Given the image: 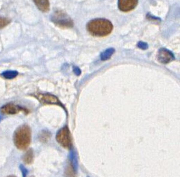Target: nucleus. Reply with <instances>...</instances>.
Returning <instances> with one entry per match:
<instances>
[{
	"instance_id": "obj_1",
	"label": "nucleus",
	"mask_w": 180,
	"mask_h": 177,
	"mask_svg": "<svg viewBox=\"0 0 180 177\" xmlns=\"http://www.w3.org/2000/svg\"><path fill=\"white\" fill-rule=\"evenodd\" d=\"M87 28L92 36L96 37H105L112 31L113 25L108 20L98 18L89 22Z\"/></svg>"
},
{
	"instance_id": "obj_2",
	"label": "nucleus",
	"mask_w": 180,
	"mask_h": 177,
	"mask_svg": "<svg viewBox=\"0 0 180 177\" xmlns=\"http://www.w3.org/2000/svg\"><path fill=\"white\" fill-rule=\"evenodd\" d=\"M31 142V130L27 125H22L15 132L14 142L19 149L24 150Z\"/></svg>"
},
{
	"instance_id": "obj_3",
	"label": "nucleus",
	"mask_w": 180,
	"mask_h": 177,
	"mask_svg": "<svg viewBox=\"0 0 180 177\" xmlns=\"http://www.w3.org/2000/svg\"><path fill=\"white\" fill-rule=\"evenodd\" d=\"M51 20L60 28H71L74 27L71 18L62 10H55L51 17Z\"/></svg>"
},
{
	"instance_id": "obj_4",
	"label": "nucleus",
	"mask_w": 180,
	"mask_h": 177,
	"mask_svg": "<svg viewBox=\"0 0 180 177\" xmlns=\"http://www.w3.org/2000/svg\"><path fill=\"white\" fill-rule=\"evenodd\" d=\"M57 141L66 149H71L72 139L69 129L67 127H64L57 132L56 136Z\"/></svg>"
},
{
	"instance_id": "obj_5",
	"label": "nucleus",
	"mask_w": 180,
	"mask_h": 177,
	"mask_svg": "<svg viewBox=\"0 0 180 177\" xmlns=\"http://www.w3.org/2000/svg\"><path fill=\"white\" fill-rule=\"evenodd\" d=\"M34 97L43 104H55V105H59L64 107L58 98L51 94L37 93L34 95Z\"/></svg>"
},
{
	"instance_id": "obj_6",
	"label": "nucleus",
	"mask_w": 180,
	"mask_h": 177,
	"mask_svg": "<svg viewBox=\"0 0 180 177\" xmlns=\"http://www.w3.org/2000/svg\"><path fill=\"white\" fill-rule=\"evenodd\" d=\"M157 60L160 63L167 64L175 60V56L170 51L166 49H160L158 52Z\"/></svg>"
},
{
	"instance_id": "obj_7",
	"label": "nucleus",
	"mask_w": 180,
	"mask_h": 177,
	"mask_svg": "<svg viewBox=\"0 0 180 177\" xmlns=\"http://www.w3.org/2000/svg\"><path fill=\"white\" fill-rule=\"evenodd\" d=\"M138 0H118V7L123 12H129L134 10L138 4Z\"/></svg>"
},
{
	"instance_id": "obj_8",
	"label": "nucleus",
	"mask_w": 180,
	"mask_h": 177,
	"mask_svg": "<svg viewBox=\"0 0 180 177\" xmlns=\"http://www.w3.org/2000/svg\"><path fill=\"white\" fill-rule=\"evenodd\" d=\"M0 110L4 114H16L20 111H24L25 109L14 104H7L2 106Z\"/></svg>"
},
{
	"instance_id": "obj_9",
	"label": "nucleus",
	"mask_w": 180,
	"mask_h": 177,
	"mask_svg": "<svg viewBox=\"0 0 180 177\" xmlns=\"http://www.w3.org/2000/svg\"><path fill=\"white\" fill-rule=\"evenodd\" d=\"M33 1L40 11L47 13L50 10V2H49V0H33Z\"/></svg>"
},
{
	"instance_id": "obj_10",
	"label": "nucleus",
	"mask_w": 180,
	"mask_h": 177,
	"mask_svg": "<svg viewBox=\"0 0 180 177\" xmlns=\"http://www.w3.org/2000/svg\"><path fill=\"white\" fill-rule=\"evenodd\" d=\"M66 177H76V170L75 169L74 163L69 162L66 166L65 171Z\"/></svg>"
},
{
	"instance_id": "obj_11",
	"label": "nucleus",
	"mask_w": 180,
	"mask_h": 177,
	"mask_svg": "<svg viewBox=\"0 0 180 177\" xmlns=\"http://www.w3.org/2000/svg\"><path fill=\"white\" fill-rule=\"evenodd\" d=\"M114 53H115L114 48L108 49V50L104 51V52L100 54V59H101L102 61H106V60L110 59Z\"/></svg>"
},
{
	"instance_id": "obj_12",
	"label": "nucleus",
	"mask_w": 180,
	"mask_h": 177,
	"mask_svg": "<svg viewBox=\"0 0 180 177\" xmlns=\"http://www.w3.org/2000/svg\"><path fill=\"white\" fill-rule=\"evenodd\" d=\"M34 159V153L33 151H32V149H29L26 152L24 158H23V160H24V162L26 164H31L33 161Z\"/></svg>"
},
{
	"instance_id": "obj_13",
	"label": "nucleus",
	"mask_w": 180,
	"mask_h": 177,
	"mask_svg": "<svg viewBox=\"0 0 180 177\" xmlns=\"http://www.w3.org/2000/svg\"><path fill=\"white\" fill-rule=\"evenodd\" d=\"M51 134L50 132L47 131H43L39 135V140L43 142H47L50 140Z\"/></svg>"
},
{
	"instance_id": "obj_14",
	"label": "nucleus",
	"mask_w": 180,
	"mask_h": 177,
	"mask_svg": "<svg viewBox=\"0 0 180 177\" xmlns=\"http://www.w3.org/2000/svg\"><path fill=\"white\" fill-rule=\"evenodd\" d=\"M18 72L16 71H6L4 72L3 74H2V76H4L5 79H14L15 77H16L18 76Z\"/></svg>"
},
{
	"instance_id": "obj_15",
	"label": "nucleus",
	"mask_w": 180,
	"mask_h": 177,
	"mask_svg": "<svg viewBox=\"0 0 180 177\" xmlns=\"http://www.w3.org/2000/svg\"><path fill=\"white\" fill-rule=\"evenodd\" d=\"M9 23H10L9 19L4 18V17H0V29L4 28V27L7 26Z\"/></svg>"
},
{
	"instance_id": "obj_16",
	"label": "nucleus",
	"mask_w": 180,
	"mask_h": 177,
	"mask_svg": "<svg viewBox=\"0 0 180 177\" xmlns=\"http://www.w3.org/2000/svg\"><path fill=\"white\" fill-rule=\"evenodd\" d=\"M138 47L141 50H147V48H148V44L147 43H145V42H140L138 43Z\"/></svg>"
},
{
	"instance_id": "obj_17",
	"label": "nucleus",
	"mask_w": 180,
	"mask_h": 177,
	"mask_svg": "<svg viewBox=\"0 0 180 177\" xmlns=\"http://www.w3.org/2000/svg\"><path fill=\"white\" fill-rule=\"evenodd\" d=\"M74 71L75 74H76V75H80V73H81L80 70L79 69L78 67H74Z\"/></svg>"
},
{
	"instance_id": "obj_18",
	"label": "nucleus",
	"mask_w": 180,
	"mask_h": 177,
	"mask_svg": "<svg viewBox=\"0 0 180 177\" xmlns=\"http://www.w3.org/2000/svg\"><path fill=\"white\" fill-rule=\"evenodd\" d=\"M8 177H16V176H8Z\"/></svg>"
}]
</instances>
